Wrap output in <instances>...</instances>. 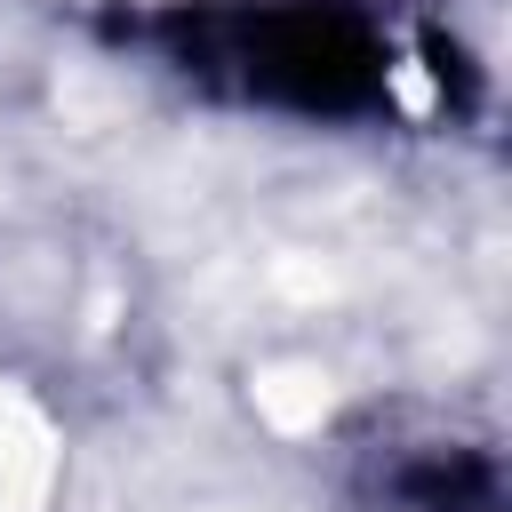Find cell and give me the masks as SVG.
I'll use <instances>...</instances> for the list:
<instances>
[{
	"mask_svg": "<svg viewBox=\"0 0 512 512\" xmlns=\"http://www.w3.org/2000/svg\"><path fill=\"white\" fill-rule=\"evenodd\" d=\"M256 408H264L280 432H304V424H320V408H328V376H320V368H272V376L256 384Z\"/></svg>",
	"mask_w": 512,
	"mask_h": 512,
	"instance_id": "2",
	"label": "cell"
},
{
	"mask_svg": "<svg viewBox=\"0 0 512 512\" xmlns=\"http://www.w3.org/2000/svg\"><path fill=\"white\" fill-rule=\"evenodd\" d=\"M40 472H48L40 432H32L16 408H0V512H24V504L40 496Z\"/></svg>",
	"mask_w": 512,
	"mask_h": 512,
	"instance_id": "1",
	"label": "cell"
}]
</instances>
